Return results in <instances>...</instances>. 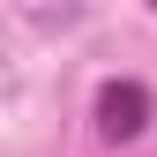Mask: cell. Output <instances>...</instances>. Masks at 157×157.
I'll list each match as a JSON object with an SVG mask.
<instances>
[{"mask_svg": "<svg viewBox=\"0 0 157 157\" xmlns=\"http://www.w3.org/2000/svg\"><path fill=\"white\" fill-rule=\"evenodd\" d=\"M90 120H97L105 142H142L150 120H157V97H150V82H135V75H112V82H97Z\"/></svg>", "mask_w": 157, "mask_h": 157, "instance_id": "1", "label": "cell"}]
</instances>
